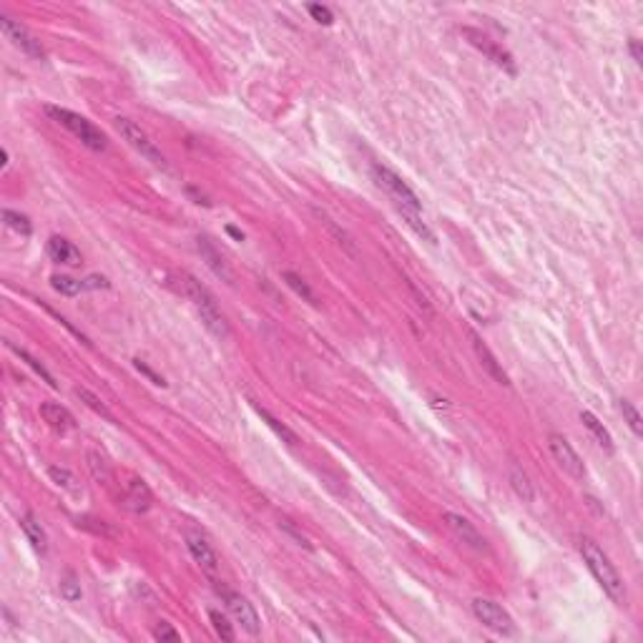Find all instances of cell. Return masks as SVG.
<instances>
[{
  "label": "cell",
  "mask_w": 643,
  "mask_h": 643,
  "mask_svg": "<svg viewBox=\"0 0 643 643\" xmlns=\"http://www.w3.org/2000/svg\"><path fill=\"white\" fill-rule=\"evenodd\" d=\"M581 555L586 560L588 570L593 573V578L601 583V588L613 598L618 606L626 603V586H623L621 575L615 570V566L611 563V558L603 553V548L591 538H581Z\"/></svg>",
  "instance_id": "6da1fadb"
},
{
  "label": "cell",
  "mask_w": 643,
  "mask_h": 643,
  "mask_svg": "<svg viewBox=\"0 0 643 643\" xmlns=\"http://www.w3.org/2000/svg\"><path fill=\"white\" fill-rule=\"evenodd\" d=\"M46 113H48L56 124H61L63 128H68L81 144L93 148V151H106V148H108L106 133L101 131L98 126L90 124L88 118L81 116V113H73V111H68V108H58V106H46Z\"/></svg>",
  "instance_id": "7a4b0ae2"
},
{
  "label": "cell",
  "mask_w": 643,
  "mask_h": 643,
  "mask_svg": "<svg viewBox=\"0 0 643 643\" xmlns=\"http://www.w3.org/2000/svg\"><path fill=\"white\" fill-rule=\"evenodd\" d=\"M186 291H189V297H191V302H194V307L199 309L201 322L207 325L209 332L219 339L227 337L229 325H227V319H224V314L219 311V305H216L214 294H211V291H209L201 282H196L194 277H186Z\"/></svg>",
  "instance_id": "3957f363"
},
{
  "label": "cell",
  "mask_w": 643,
  "mask_h": 643,
  "mask_svg": "<svg viewBox=\"0 0 643 643\" xmlns=\"http://www.w3.org/2000/svg\"><path fill=\"white\" fill-rule=\"evenodd\" d=\"M372 179L377 181V186L387 191L390 199L397 204V209H410V211H417V214H422V204H420V199H417V194L407 186V184H405V181L400 179V176H397V173L392 171V169L374 164V166H372Z\"/></svg>",
  "instance_id": "277c9868"
},
{
  "label": "cell",
  "mask_w": 643,
  "mask_h": 643,
  "mask_svg": "<svg viewBox=\"0 0 643 643\" xmlns=\"http://www.w3.org/2000/svg\"><path fill=\"white\" fill-rule=\"evenodd\" d=\"M116 131L121 133V139L131 146V148H136L144 159H148L151 164H156V166H161V169H166L164 153L159 151V146L153 144L151 136H148L139 124H133L131 118H116Z\"/></svg>",
  "instance_id": "5b68a950"
},
{
  "label": "cell",
  "mask_w": 643,
  "mask_h": 643,
  "mask_svg": "<svg viewBox=\"0 0 643 643\" xmlns=\"http://www.w3.org/2000/svg\"><path fill=\"white\" fill-rule=\"evenodd\" d=\"M472 613L485 628L495 631L500 636H512L515 633V623H512L510 613L495 601H490V598H475L472 601Z\"/></svg>",
  "instance_id": "8992f818"
},
{
  "label": "cell",
  "mask_w": 643,
  "mask_h": 643,
  "mask_svg": "<svg viewBox=\"0 0 643 643\" xmlns=\"http://www.w3.org/2000/svg\"><path fill=\"white\" fill-rule=\"evenodd\" d=\"M219 593L224 595V603H227L229 613L234 615V621L242 626L247 633H251V636H259V631H262V623H259V615H256L254 606H251L244 595L234 593V591H222L219 588Z\"/></svg>",
  "instance_id": "52a82bcc"
},
{
  "label": "cell",
  "mask_w": 643,
  "mask_h": 643,
  "mask_svg": "<svg viewBox=\"0 0 643 643\" xmlns=\"http://www.w3.org/2000/svg\"><path fill=\"white\" fill-rule=\"evenodd\" d=\"M0 26H3V33L8 35V41H13L15 48H21L23 53H28L30 58H46V48L41 46V41H38L21 21H13L10 15H3V18H0Z\"/></svg>",
  "instance_id": "ba28073f"
},
{
  "label": "cell",
  "mask_w": 643,
  "mask_h": 643,
  "mask_svg": "<svg viewBox=\"0 0 643 643\" xmlns=\"http://www.w3.org/2000/svg\"><path fill=\"white\" fill-rule=\"evenodd\" d=\"M548 448H550V452H553L555 463H558L568 475H573L575 480H583V475H586L583 460L578 457V452H575L573 445L568 443L566 437L558 435V432H553V435L548 437Z\"/></svg>",
  "instance_id": "9c48e42d"
},
{
  "label": "cell",
  "mask_w": 643,
  "mask_h": 643,
  "mask_svg": "<svg viewBox=\"0 0 643 643\" xmlns=\"http://www.w3.org/2000/svg\"><path fill=\"white\" fill-rule=\"evenodd\" d=\"M186 548H189V553L194 555L196 563H199L209 575H214L216 570H219V555H216V550L211 548V543H209L199 530L186 532Z\"/></svg>",
  "instance_id": "30bf717a"
},
{
  "label": "cell",
  "mask_w": 643,
  "mask_h": 643,
  "mask_svg": "<svg viewBox=\"0 0 643 643\" xmlns=\"http://www.w3.org/2000/svg\"><path fill=\"white\" fill-rule=\"evenodd\" d=\"M463 35L472 43V46H475L477 50H483L485 56L490 58V61L495 63V66L505 68L508 73H515V63H512V56H510V53H505V50L498 48V46H495L492 41H488V38H485V35L480 33V30H475V28H463Z\"/></svg>",
  "instance_id": "8fae6325"
},
{
  "label": "cell",
  "mask_w": 643,
  "mask_h": 643,
  "mask_svg": "<svg viewBox=\"0 0 643 643\" xmlns=\"http://www.w3.org/2000/svg\"><path fill=\"white\" fill-rule=\"evenodd\" d=\"M445 523H448V528L455 532L457 538L463 540V543H468L470 548H475V550H485L488 548V540L483 538V532L477 530L465 515H460V512H445Z\"/></svg>",
  "instance_id": "7c38bea8"
},
{
  "label": "cell",
  "mask_w": 643,
  "mask_h": 643,
  "mask_svg": "<svg viewBox=\"0 0 643 643\" xmlns=\"http://www.w3.org/2000/svg\"><path fill=\"white\" fill-rule=\"evenodd\" d=\"M470 342H472V349H475L477 360H480V365H483L485 372L490 374L495 382H500V385H510V377H508V372H505L503 365L498 362V357L490 352V347L485 345L483 339L477 337L475 332H470Z\"/></svg>",
  "instance_id": "4fadbf2b"
},
{
  "label": "cell",
  "mask_w": 643,
  "mask_h": 643,
  "mask_svg": "<svg viewBox=\"0 0 643 643\" xmlns=\"http://www.w3.org/2000/svg\"><path fill=\"white\" fill-rule=\"evenodd\" d=\"M41 417L48 422L53 430H58V432H68V430L76 428V417L70 415L63 405H58V402H43Z\"/></svg>",
  "instance_id": "5bb4252c"
},
{
  "label": "cell",
  "mask_w": 643,
  "mask_h": 643,
  "mask_svg": "<svg viewBox=\"0 0 643 643\" xmlns=\"http://www.w3.org/2000/svg\"><path fill=\"white\" fill-rule=\"evenodd\" d=\"M46 249H48L50 259L58 264H70V267L81 264V251H78L68 239H63V236H50Z\"/></svg>",
  "instance_id": "9a60e30c"
},
{
  "label": "cell",
  "mask_w": 643,
  "mask_h": 643,
  "mask_svg": "<svg viewBox=\"0 0 643 643\" xmlns=\"http://www.w3.org/2000/svg\"><path fill=\"white\" fill-rule=\"evenodd\" d=\"M151 503L153 495L144 480H131L126 485V508H131L133 512H146L151 508Z\"/></svg>",
  "instance_id": "2e32d148"
},
{
  "label": "cell",
  "mask_w": 643,
  "mask_h": 643,
  "mask_svg": "<svg viewBox=\"0 0 643 643\" xmlns=\"http://www.w3.org/2000/svg\"><path fill=\"white\" fill-rule=\"evenodd\" d=\"M21 528H23V532H26V538L30 540V546H33L38 553H46V548H48V538H46V530H43L41 523L35 520L33 512H26V515H23Z\"/></svg>",
  "instance_id": "e0dca14e"
},
{
  "label": "cell",
  "mask_w": 643,
  "mask_h": 643,
  "mask_svg": "<svg viewBox=\"0 0 643 643\" xmlns=\"http://www.w3.org/2000/svg\"><path fill=\"white\" fill-rule=\"evenodd\" d=\"M581 422L591 430V435L595 437V443L601 445V448L611 455V452H613V437H611L608 430L603 428V422H598V417H595L593 412H581Z\"/></svg>",
  "instance_id": "ac0fdd59"
},
{
  "label": "cell",
  "mask_w": 643,
  "mask_h": 643,
  "mask_svg": "<svg viewBox=\"0 0 643 643\" xmlns=\"http://www.w3.org/2000/svg\"><path fill=\"white\" fill-rule=\"evenodd\" d=\"M510 485H512V490H515V495H518L523 503H532L535 500V488H532V483H530V477L526 475V472L520 470L518 465H512V470H510Z\"/></svg>",
  "instance_id": "d6986e66"
},
{
  "label": "cell",
  "mask_w": 643,
  "mask_h": 643,
  "mask_svg": "<svg viewBox=\"0 0 643 643\" xmlns=\"http://www.w3.org/2000/svg\"><path fill=\"white\" fill-rule=\"evenodd\" d=\"M199 251L204 254V259H207V264L214 269L216 277H224L227 282H231V274H229L227 264H224V259L219 254H216V249L209 244V239H199Z\"/></svg>",
  "instance_id": "ffe728a7"
},
{
  "label": "cell",
  "mask_w": 643,
  "mask_h": 643,
  "mask_svg": "<svg viewBox=\"0 0 643 643\" xmlns=\"http://www.w3.org/2000/svg\"><path fill=\"white\" fill-rule=\"evenodd\" d=\"M88 470L93 472V477L96 480H101V483H108L111 480V468H108V463H106V457L98 452V450H88Z\"/></svg>",
  "instance_id": "44dd1931"
},
{
  "label": "cell",
  "mask_w": 643,
  "mask_h": 643,
  "mask_svg": "<svg viewBox=\"0 0 643 643\" xmlns=\"http://www.w3.org/2000/svg\"><path fill=\"white\" fill-rule=\"evenodd\" d=\"M256 412H259V415H262V420L267 422V425H269V428L274 430V432H277L279 437H282L284 443H289V445H297V443H299V437L294 435V432H291V430L287 428V425H284V422H279V420H277V417H274V415H269V412H267V410H264V407H256Z\"/></svg>",
  "instance_id": "7402d4cb"
},
{
  "label": "cell",
  "mask_w": 643,
  "mask_h": 643,
  "mask_svg": "<svg viewBox=\"0 0 643 643\" xmlns=\"http://www.w3.org/2000/svg\"><path fill=\"white\" fill-rule=\"evenodd\" d=\"M282 279H284V282H287V284H289L291 289L297 291L299 297H302V299H307L309 305H319V302H317V294H314V291L309 289V284H307L305 279L299 277V274H294V271H284V274H282Z\"/></svg>",
  "instance_id": "603a6c76"
},
{
  "label": "cell",
  "mask_w": 643,
  "mask_h": 643,
  "mask_svg": "<svg viewBox=\"0 0 643 643\" xmlns=\"http://www.w3.org/2000/svg\"><path fill=\"white\" fill-rule=\"evenodd\" d=\"M76 397H78V400H81V402H84L86 407H90V410H93L96 415H101V417H106V420H108V422H113L111 410L106 407L104 402L98 400V397H96V394H93V392H88V390H86V387H76Z\"/></svg>",
  "instance_id": "cb8c5ba5"
},
{
  "label": "cell",
  "mask_w": 643,
  "mask_h": 643,
  "mask_svg": "<svg viewBox=\"0 0 643 643\" xmlns=\"http://www.w3.org/2000/svg\"><path fill=\"white\" fill-rule=\"evenodd\" d=\"M400 214L405 216V222H407L410 227L415 229L417 236L428 239V242H435V234H432V229H430L428 224L422 222V214H417V211H410V209H400Z\"/></svg>",
  "instance_id": "d4e9b609"
},
{
  "label": "cell",
  "mask_w": 643,
  "mask_h": 643,
  "mask_svg": "<svg viewBox=\"0 0 643 643\" xmlns=\"http://www.w3.org/2000/svg\"><path fill=\"white\" fill-rule=\"evenodd\" d=\"M3 222L13 229V231H18L21 236H30V231H33V227H30V222H28V216L18 214V211H10V209H6V211H3Z\"/></svg>",
  "instance_id": "484cf974"
},
{
  "label": "cell",
  "mask_w": 643,
  "mask_h": 643,
  "mask_svg": "<svg viewBox=\"0 0 643 643\" xmlns=\"http://www.w3.org/2000/svg\"><path fill=\"white\" fill-rule=\"evenodd\" d=\"M8 347H10V349H13V352L18 354V357H21V360H26V362H28V365L33 367L35 372H38V374H41V377H43V380L48 382L50 387H56V380H53V374H50L48 370H46V367L41 365V362L35 360V357H30V354L26 352V349H21V347H15V345H8Z\"/></svg>",
  "instance_id": "4316f807"
},
{
  "label": "cell",
  "mask_w": 643,
  "mask_h": 643,
  "mask_svg": "<svg viewBox=\"0 0 643 643\" xmlns=\"http://www.w3.org/2000/svg\"><path fill=\"white\" fill-rule=\"evenodd\" d=\"M61 595L66 598V601L76 603L81 601V583H78V578L73 573H66L61 581Z\"/></svg>",
  "instance_id": "83f0119b"
},
{
  "label": "cell",
  "mask_w": 643,
  "mask_h": 643,
  "mask_svg": "<svg viewBox=\"0 0 643 643\" xmlns=\"http://www.w3.org/2000/svg\"><path fill=\"white\" fill-rule=\"evenodd\" d=\"M50 284H53V289L66 294V297H73V294H78V291L84 289V282H81V279H70V277H53Z\"/></svg>",
  "instance_id": "f1b7e54d"
},
{
  "label": "cell",
  "mask_w": 643,
  "mask_h": 643,
  "mask_svg": "<svg viewBox=\"0 0 643 643\" xmlns=\"http://www.w3.org/2000/svg\"><path fill=\"white\" fill-rule=\"evenodd\" d=\"M209 618H211V623H214V631L224 638V641H234V628H231V623H229L227 615H222L219 611H211V613H209Z\"/></svg>",
  "instance_id": "f546056e"
},
{
  "label": "cell",
  "mask_w": 643,
  "mask_h": 643,
  "mask_svg": "<svg viewBox=\"0 0 643 643\" xmlns=\"http://www.w3.org/2000/svg\"><path fill=\"white\" fill-rule=\"evenodd\" d=\"M621 412L623 417H626V422H628V428L636 432V435H643V422H641V415H638V410L631 405L628 400H621Z\"/></svg>",
  "instance_id": "4dcf8cb0"
},
{
  "label": "cell",
  "mask_w": 643,
  "mask_h": 643,
  "mask_svg": "<svg viewBox=\"0 0 643 643\" xmlns=\"http://www.w3.org/2000/svg\"><path fill=\"white\" fill-rule=\"evenodd\" d=\"M48 477L58 485V488H66V490H73V485H76L73 472H68L66 468H56V465L48 468Z\"/></svg>",
  "instance_id": "1f68e13d"
},
{
  "label": "cell",
  "mask_w": 643,
  "mask_h": 643,
  "mask_svg": "<svg viewBox=\"0 0 643 643\" xmlns=\"http://www.w3.org/2000/svg\"><path fill=\"white\" fill-rule=\"evenodd\" d=\"M279 528H282V530L287 532V535H291V538L297 540V546H302V548H307V550H311V543H309V538H307L305 532L299 530V528L294 526V523H291V520L282 518V520H279Z\"/></svg>",
  "instance_id": "d6a6232c"
},
{
  "label": "cell",
  "mask_w": 643,
  "mask_h": 643,
  "mask_svg": "<svg viewBox=\"0 0 643 643\" xmlns=\"http://www.w3.org/2000/svg\"><path fill=\"white\" fill-rule=\"evenodd\" d=\"M307 10H309L311 18H314L317 23H322V26H332V23H334L332 10H329L327 6H319V3H309V6H307Z\"/></svg>",
  "instance_id": "836d02e7"
},
{
  "label": "cell",
  "mask_w": 643,
  "mask_h": 643,
  "mask_svg": "<svg viewBox=\"0 0 643 643\" xmlns=\"http://www.w3.org/2000/svg\"><path fill=\"white\" fill-rule=\"evenodd\" d=\"M153 636L156 638H161V641H179L181 638V633L176 628H171V623H166V621H161L156 628H153Z\"/></svg>",
  "instance_id": "e575fe53"
},
{
  "label": "cell",
  "mask_w": 643,
  "mask_h": 643,
  "mask_svg": "<svg viewBox=\"0 0 643 643\" xmlns=\"http://www.w3.org/2000/svg\"><path fill=\"white\" fill-rule=\"evenodd\" d=\"M133 367H136V370H139L141 374H146V377H148V380H151L153 385H159V387H164V385H166V380H164L161 374H156V372H153L151 367L146 365L144 360H133Z\"/></svg>",
  "instance_id": "d590c367"
},
{
  "label": "cell",
  "mask_w": 643,
  "mask_h": 643,
  "mask_svg": "<svg viewBox=\"0 0 643 643\" xmlns=\"http://www.w3.org/2000/svg\"><path fill=\"white\" fill-rule=\"evenodd\" d=\"M108 287H111V284H108L106 277H96V274H93V277L84 279V289H108Z\"/></svg>",
  "instance_id": "8d00e7d4"
},
{
  "label": "cell",
  "mask_w": 643,
  "mask_h": 643,
  "mask_svg": "<svg viewBox=\"0 0 643 643\" xmlns=\"http://www.w3.org/2000/svg\"><path fill=\"white\" fill-rule=\"evenodd\" d=\"M628 48H631V56H633V61H636V63H641V61H643V56H641V46H638V41H636V38H631V41H628Z\"/></svg>",
  "instance_id": "74e56055"
},
{
  "label": "cell",
  "mask_w": 643,
  "mask_h": 643,
  "mask_svg": "<svg viewBox=\"0 0 643 643\" xmlns=\"http://www.w3.org/2000/svg\"><path fill=\"white\" fill-rule=\"evenodd\" d=\"M227 231H229V234H231V236H234L236 242H242V239H244V234H242V231H239V229H234V227H227Z\"/></svg>",
  "instance_id": "f35d334b"
}]
</instances>
